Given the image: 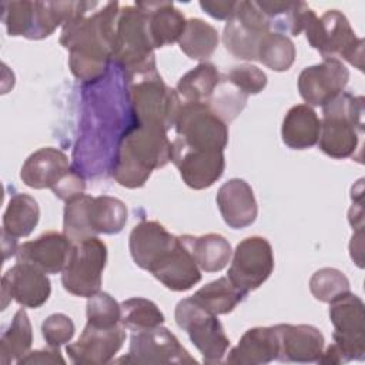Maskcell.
Listing matches in <instances>:
<instances>
[{"label":"cell","instance_id":"14","mask_svg":"<svg viewBox=\"0 0 365 365\" xmlns=\"http://www.w3.org/2000/svg\"><path fill=\"white\" fill-rule=\"evenodd\" d=\"M127 364H197L177 336L164 327L133 332L128 354L117 359Z\"/></svg>","mask_w":365,"mask_h":365},{"label":"cell","instance_id":"45","mask_svg":"<svg viewBox=\"0 0 365 365\" xmlns=\"http://www.w3.org/2000/svg\"><path fill=\"white\" fill-rule=\"evenodd\" d=\"M57 362L66 364L58 348L48 346V349H38V351L26 354L17 364H57Z\"/></svg>","mask_w":365,"mask_h":365},{"label":"cell","instance_id":"36","mask_svg":"<svg viewBox=\"0 0 365 365\" xmlns=\"http://www.w3.org/2000/svg\"><path fill=\"white\" fill-rule=\"evenodd\" d=\"M77 1H34V27L29 38L48 37L73 16Z\"/></svg>","mask_w":365,"mask_h":365},{"label":"cell","instance_id":"40","mask_svg":"<svg viewBox=\"0 0 365 365\" xmlns=\"http://www.w3.org/2000/svg\"><path fill=\"white\" fill-rule=\"evenodd\" d=\"M87 324L96 327H115L121 324V305L107 292L98 291L88 297Z\"/></svg>","mask_w":365,"mask_h":365},{"label":"cell","instance_id":"27","mask_svg":"<svg viewBox=\"0 0 365 365\" xmlns=\"http://www.w3.org/2000/svg\"><path fill=\"white\" fill-rule=\"evenodd\" d=\"M321 120L308 104H297L284 117L281 135L285 145L292 150L311 148L318 143Z\"/></svg>","mask_w":365,"mask_h":365},{"label":"cell","instance_id":"21","mask_svg":"<svg viewBox=\"0 0 365 365\" xmlns=\"http://www.w3.org/2000/svg\"><path fill=\"white\" fill-rule=\"evenodd\" d=\"M177 241L178 237L168 232L160 222L143 220L130 234V254L140 268L150 271Z\"/></svg>","mask_w":365,"mask_h":365},{"label":"cell","instance_id":"12","mask_svg":"<svg viewBox=\"0 0 365 365\" xmlns=\"http://www.w3.org/2000/svg\"><path fill=\"white\" fill-rule=\"evenodd\" d=\"M268 31H271L269 21L257 3L241 0L224 27L222 43L234 57L254 61L258 60L261 38Z\"/></svg>","mask_w":365,"mask_h":365},{"label":"cell","instance_id":"13","mask_svg":"<svg viewBox=\"0 0 365 365\" xmlns=\"http://www.w3.org/2000/svg\"><path fill=\"white\" fill-rule=\"evenodd\" d=\"M274 269V252L264 237H247L235 248L228 279L245 295L261 287Z\"/></svg>","mask_w":365,"mask_h":365},{"label":"cell","instance_id":"38","mask_svg":"<svg viewBox=\"0 0 365 365\" xmlns=\"http://www.w3.org/2000/svg\"><path fill=\"white\" fill-rule=\"evenodd\" d=\"M1 11L9 36L30 37L34 27V1H3Z\"/></svg>","mask_w":365,"mask_h":365},{"label":"cell","instance_id":"43","mask_svg":"<svg viewBox=\"0 0 365 365\" xmlns=\"http://www.w3.org/2000/svg\"><path fill=\"white\" fill-rule=\"evenodd\" d=\"M86 181L78 171L68 170L67 174L51 188V191L66 202L84 194Z\"/></svg>","mask_w":365,"mask_h":365},{"label":"cell","instance_id":"32","mask_svg":"<svg viewBox=\"0 0 365 365\" xmlns=\"http://www.w3.org/2000/svg\"><path fill=\"white\" fill-rule=\"evenodd\" d=\"M31 342V324L27 312L20 308L0 339V364L7 365L10 362H19L26 354H29Z\"/></svg>","mask_w":365,"mask_h":365},{"label":"cell","instance_id":"1","mask_svg":"<svg viewBox=\"0 0 365 365\" xmlns=\"http://www.w3.org/2000/svg\"><path fill=\"white\" fill-rule=\"evenodd\" d=\"M77 1L73 16L63 26L60 43L68 50L71 73L84 83L101 80L113 60L115 23L120 11L117 1Z\"/></svg>","mask_w":365,"mask_h":365},{"label":"cell","instance_id":"15","mask_svg":"<svg viewBox=\"0 0 365 365\" xmlns=\"http://www.w3.org/2000/svg\"><path fill=\"white\" fill-rule=\"evenodd\" d=\"M348 80L349 71L339 58H324L301 71L298 90L308 106L324 107L344 91Z\"/></svg>","mask_w":365,"mask_h":365},{"label":"cell","instance_id":"31","mask_svg":"<svg viewBox=\"0 0 365 365\" xmlns=\"http://www.w3.org/2000/svg\"><path fill=\"white\" fill-rule=\"evenodd\" d=\"M244 297L245 294L241 292L228 277H221L200 288L191 298L207 312L221 315L231 312Z\"/></svg>","mask_w":365,"mask_h":365},{"label":"cell","instance_id":"37","mask_svg":"<svg viewBox=\"0 0 365 365\" xmlns=\"http://www.w3.org/2000/svg\"><path fill=\"white\" fill-rule=\"evenodd\" d=\"M309 289L318 301L332 302L349 292V281L339 269L321 268L311 277Z\"/></svg>","mask_w":365,"mask_h":365},{"label":"cell","instance_id":"4","mask_svg":"<svg viewBox=\"0 0 365 365\" xmlns=\"http://www.w3.org/2000/svg\"><path fill=\"white\" fill-rule=\"evenodd\" d=\"M125 204L114 197L81 194L66 202L63 232L78 242L98 234H117L127 222Z\"/></svg>","mask_w":365,"mask_h":365},{"label":"cell","instance_id":"39","mask_svg":"<svg viewBox=\"0 0 365 365\" xmlns=\"http://www.w3.org/2000/svg\"><path fill=\"white\" fill-rule=\"evenodd\" d=\"M247 94L241 93L237 87H234L224 78L220 81L218 87L215 88L207 104L218 117H221L227 123L241 113L247 103Z\"/></svg>","mask_w":365,"mask_h":365},{"label":"cell","instance_id":"18","mask_svg":"<svg viewBox=\"0 0 365 365\" xmlns=\"http://www.w3.org/2000/svg\"><path fill=\"white\" fill-rule=\"evenodd\" d=\"M51 285L46 272L29 262H17L1 278V307L14 299L23 307L38 308L50 297Z\"/></svg>","mask_w":365,"mask_h":365},{"label":"cell","instance_id":"28","mask_svg":"<svg viewBox=\"0 0 365 365\" xmlns=\"http://www.w3.org/2000/svg\"><path fill=\"white\" fill-rule=\"evenodd\" d=\"M180 240L190 251L198 268L205 272L221 271L231 259V245L220 234H205L200 237L187 234L181 235Z\"/></svg>","mask_w":365,"mask_h":365},{"label":"cell","instance_id":"34","mask_svg":"<svg viewBox=\"0 0 365 365\" xmlns=\"http://www.w3.org/2000/svg\"><path fill=\"white\" fill-rule=\"evenodd\" d=\"M295 46L282 33L268 31L262 36L258 48V61L274 71H287L295 60Z\"/></svg>","mask_w":365,"mask_h":365},{"label":"cell","instance_id":"35","mask_svg":"<svg viewBox=\"0 0 365 365\" xmlns=\"http://www.w3.org/2000/svg\"><path fill=\"white\" fill-rule=\"evenodd\" d=\"M164 315L150 299L134 297L121 302V325L133 332L163 325Z\"/></svg>","mask_w":365,"mask_h":365},{"label":"cell","instance_id":"29","mask_svg":"<svg viewBox=\"0 0 365 365\" xmlns=\"http://www.w3.org/2000/svg\"><path fill=\"white\" fill-rule=\"evenodd\" d=\"M221 81L214 64L201 63L185 73L177 83V93L182 103H208Z\"/></svg>","mask_w":365,"mask_h":365},{"label":"cell","instance_id":"11","mask_svg":"<svg viewBox=\"0 0 365 365\" xmlns=\"http://www.w3.org/2000/svg\"><path fill=\"white\" fill-rule=\"evenodd\" d=\"M334 344L345 362L365 359V305L351 291L329 302Z\"/></svg>","mask_w":365,"mask_h":365},{"label":"cell","instance_id":"19","mask_svg":"<svg viewBox=\"0 0 365 365\" xmlns=\"http://www.w3.org/2000/svg\"><path fill=\"white\" fill-rule=\"evenodd\" d=\"M73 250V241L64 234L48 231L17 247V262H29L46 274L63 272Z\"/></svg>","mask_w":365,"mask_h":365},{"label":"cell","instance_id":"25","mask_svg":"<svg viewBox=\"0 0 365 365\" xmlns=\"http://www.w3.org/2000/svg\"><path fill=\"white\" fill-rule=\"evenodd\" d=\"M278 356V338L274 327H255L248 329L227 358V364L264 365Z\"/></svg>","mask_w":365,"mask_h":365},{"label":"cell","instance_id":"33","mask_svg":"<svg viewBox=\"0 0 365 365\" xmlns=\"http://www.w3.org/2000/svg\"><path fill=\"white\" fill-rule=\"evenodd\" d=\"M180 48L192 60H207L218 46L215 27L201 19L187 20L185 29L178 40Z\"/></svg>","mask_w":365,"mask_h":365},{"label":"cell","instance_id":"3","mask_svg":"<svg viewBox=\"0 0 365 365\" xmlns=\"http://www.w3.org/2000/svg\"><path fill=\"white\" fill-rule=\"evenodd\" d=\"M364 133V97L342 91L322 107L318 145L332 158L352 157Z\"/></svg>","mask_w":365,"mask_h":365},{"label":"cell","instance_id":"16","mask_svg":"<svg viewBox=\"0 0 365 365\" xmlns=\"http://www.w3.org/2000/svg\"><path fill=\"white\" fill-rule=\"evenodd\" d=\"M171 161L180 171L182 181L194 190L211 187L224 173V151L195 150L171 141Z\"/></svg>","mask_w":365,"mask_h":365},{"label":"cell","instance_id":"20","mask_svg":"<svg viewBox=\"0 0 365 365\" xmlns=\"http://www.w3.org/2000/svg\"><path fill=\"white\" fill-rule=\"evenodd\" d=\"M278 338V356L281 362H317L324 351V335L312 325L278 324L274 327Z\"/></svg>","mask_w":365,"mask_h":365},{"label":"cell","instance_id":"2","mask_svg":"<svg viewBox=\"0 0 365 365\" xmlns=\"http://www.w3.org/2000/svg\"><path fill=\"white\" fill-rule=\"evenodd\" d=\"M171 161V141L167 131L134 123L120 138L114 163V180L127 188H138L145 184L153 170Z\"/></svg>","mask_w":365,"mask_h":365},{"label":"cell","instance_id":"41","mask_svg":"<svg viewBox=\"0 0 365 365\" xmlns=\"http://www.w3.org/2000/svg\"><path fill=\"white\" fill-rule=\"evenodd\" d=\"M225 80L247 96L258 94L267 86V74L252 64L234 66L225 74Z\"/></svg>","mask_w":365,"mask_h":365},{"label":"cell","instance_id":"17","mask_svg":"<svg viewBox=\"0 0 365 365\" xmlns=\"http://www.w3.org/2000/svg\"><path fill=\"white\" fill-rule=\"evenodd\" d=\"M124 329L121 324L115 327L87 324L80 338L66 346L70 361L77 365H103L110 362L125 341Z\"/></svg>","mask_w":365,"mask_h":365},{"label":"cell","instance_id":"30","mask_svg":"<svg viewBox=\"0 0 365 365\" xmlns=\"http://www.w3.org/2000/svg\"><path fill=\"white\" fill-rule=\"evenodd\" d=\"M40 218L37 201L27 194H16L10 198L3 214V232L11 238L27 237Z\"/></svg>","mask_w":365,"mask_h":365},{"label":"cell","instance_id":"6","mask_svg":"<svg viewBox=\"0 0 365 365\" xmlns=\"http://www.w3.org/2000/svg\"><path fill=\"white\" fill-rule=\"evenodd\" d=\"M308 43L322 58H344L358 70H364V40L356 37L348 19L338 10H327L318 17L307 10L304 30Z\"/></svg>","mask_w":365,"mask_h":365},{"label":"cell","instance_id":"9","mask_svg":"<svg viewBox=\"0 0 365 365\" xmlns=\"http://www.w3.org/2000/svg\"><path fill=\"white\" fill-rule=\"evenodd\" d=\"M174 128L175 140L188 148L224 151L228 143L227 123L207 103H182Z\"/></svg>","mask_w":365,"mask_h":365},{"label":"cell","instance_id":"26","mask_svg":"<svg viewBox=\"0 0 365 365\" xmlns=\"http://www.w3.org/2000/svg\"><path fill=\"white\" fill-rule=\"evenodd\" d=\"M145 14L148 33L154 48L173 44L180 40L187 20L171 1L135 3Z\"/></svg>","mask_w":365,"mask_h":365},{"label":"cell","instance_id":"42","mask_svg":"<svg viewBox=\"0 0 365 365\" xmlns=\"http://www.w3.org/2000/svg\"><path fill=\"white\" fill-rule=\"evenodd\" d=\"M74 331V322L66 314H53L41 324L43 338L51 348H60L67 344L73 338Z\"/></svg>","mask_w":365,"mask_h":365},{"label":"cell","instance_id":"5","mask_svg":"<svg viewBox=\"0 0 365 365\" xmlns=\"http://www.w3.org/2000/svg\"><path fill=\"white\" fill-rule=\"evenodd\" d=\"M113 60L123 68L125 78L157 70L147 14L137 4L125 6L118 11Z\"/></svg>","mask_w":365,"mask_h":365},{"label":"cell","instance_id":"8","mask_svg":"<svg viewBox=\"0 0 365 365\" xmlns=\"http://www.w3.org/2000/svg\"><path fill=\"white\" fill-rule=\"evenodd\" d=\"M175 322L184 329L205 364H220L227 354L230 339L217 315L207 312L191 297L175 307Z\"/></svg>","mask_w":365,"mask_h":365},{"label":"cell","instance_id":"46","mask_svg":"<svg viewBox=\"0 0 365 365\" xmlns=\"http://www.w3.org/2000/svg\"><path fill=\"white\" fill-rule=\"evenodd\" d=\"M349 250H351L352 259H355L358 267H362V230H358L352 235Z\"/></svg>","mask_w":365,"mask_h":365},{"label":"cell","instance_id":"10","mask_svg":"<svg viewBox=\"0 0 365 365\" xmlns=\"http://www.w3.org/2000/svg\"><path fill=\"white\" fill-rule=\"evenodd\" d=\"M107 261V247L97 237L73 242V250L61 272L66 291L77 297H91L100 291L101 275Z\"/></svg>","mask_w":365,"mask_h":365},{"label":"cell","instance_id":"23","mask_svg":"<svg viewBox=\"0 0 365 365\" xmlns=\"http://www.w3.org/2000/svg\"><path fill=\"white\" fill-rule=\"evenodd\" d=\"M150 272L171 291H187L201 279V269L180 237L177 244L150 269Z\"/></svg>","mask_w":365,"mask_h":365},{"label":"cell","instance_id":"24","mask_svg":"<svg viewBox=\"0 0 365 365\" xmlns=\"http://www.w3.org/2000/svg\"><path fill=\"white\" fill-rule=\"evenodd\" d=\"M68 170V157L61 150L44 147L27 157L21 165L20 178L30 188H53Z\"/></svg>","mask_w":365,"mask_h":365},{"label":"cell","instance_id":"44","mask_svg":"<svg viewBox=\"0 0 365 365\" xmlns=\"http://www.w3.org/2000/svg\"><path fill=\"white\" fill-rule=\"evenodd\" d=\"M200 6L211 17L228 21L235 13L237 1H228V0H205L204 1V0H201Z\"/></svg>","mask_w":365,"mask_h":365},{"label":"cell","instance_id":"7","mask_svg":"<svg viewBox=\"0 0 365 365\" xmlns=\"http://www.w3.org/2000/svg\"><path fill=\"white\" fill-rule=\"evenodd\" d=\"M134 123L168 131L174 127L182 104L177 90L170 88L157 70L125 78Z\"/></svg>","mask_w":365,"mask_h":365},{"label":"cell","instance_id":"22","mask_svg":"<svg viewBox=\"0 0 365 365\" xmlns=\"http://www.w3.org/2000/svg\"><path fill=\"white\" fill-rule=\"evenodd\" d=\"M217 205L225 224L234 230L251 225L258 214L252 188L241 178H231L220 187Z\"/></svg>","mask_w":365,"mask_h":365}]
</instances>
